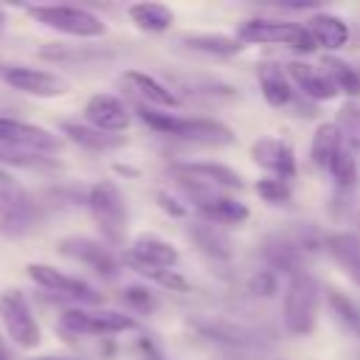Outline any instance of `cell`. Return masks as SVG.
Listing matches in <instances>:
<instances>
[{"instance_id": "cell-24", "label": "cell", "mask_w": 360, "mask_h": 360, "mask_svg": "<svg viewBox=\"0 0 360 360\" xmlns=\"http://www.w3.org/2000/svg\"><path fill=\"white\" fill-rule=\"evenodd\" d=\"M59 132L70 143H76V146H82L87 152H110V149L124 146V135H107V132H101V129H96L90 124H79V121H62Z\"/></svg>"}, {"instance_id": "cell-25", "label": "cell", "mask_w": 360, "mask_h": 360, "mask_svg": "<svg viewBox=\"0 0 360 360\" xmlns=\"http://www.w3.org/2000/svg\"><path fill=\"white\" fill-rule=\"evenodd\" d=\"M180 42L197 53H208V56H236L242 51V39L236 34H183Z\"/></svg>"}, {"instance_id": "cell-41", "label": "cell", "mask_w": 360, "mask_h": 360, "mask_svg": "<svg viewBox=\"0 0 360 360\" xmlns=\"http://www.w3.org/2000/svg\"><path fill=\"white\" fill-rule=\"evenodd\" d=\"M31 360H73V357H51V354H42V357H31Z\"/></svg>"}, {"instance_id": "cell-11", "label": "cell", "mask_w": 360, "mask_h": 360, "mask_svg": "<svg viewBox=\"0 0 360 360\" xmlns=\"http://www.w3.org/2000/svg\"><path fill=\"white\" fill-rule=\"evenodd\" d=\"M56 248H59L62 256H68V259H73L79 264H87L90 270H96L104 278H115L118 270H121L118 259L112 256V250L104 242L93 239V236H62Z\"/></svg>"}, {"instance_id": "cell-16", "label": "cell", "mask_w": 360, "mask_h": 360, "mask_svg": "<svg viewBox=\"0 0 360 360\" xmlns=\"http://www.w3.org/2000/svg\"><path fill=\"white\" fill-rule=\"evenodd\" d=\"M174 138L188 141V143H202V146H228L236 141V135L228 124H222L217 118H202V115H194V118L180 115Z\"/></svg>"}, {"instance_id": "cell-3", "label": "cell", "mask_w": 360, "mask_h": 360, "mask_svg": "<svg viewBox=\"0 0 360 360\" xmlns=\"http://www.w3.org/2000/svg\"><path fill=\"white\" fill-rule=\"evenodd\" d=\"M25 14L34 17L39 25H45L56 34H65V37H76V39H96V37L107 34L104 20L82 6L42 3V6H25Z\"/></svg>"}, {"instance_id": "cell-6", "label": "cell", "mask_w": 360, "mask_h": 360, "mask_svg": "<svg viewBox=\"0 0 360 360\" xmlns=\"http://www.w3.org/2000/svg\"><path fill=\"white\" fill-rule=\"evenodd\" d=\"M236 37L250 45H287L295 51H315V39L309 37L307 25L284 22V20H245L236 28Z\"/></svg>"}, {"instance_id": "cell-13", "label": "cell", "mask_w": 360, "mask_h": 360, "mask_svg": "<svg viewBox=\"0 0 360 360\" xmlns=\"http://www.w3.org/2000/svg\"><path fill=\"white\" fill-rule=\"evenodd\" d=\"M84 124H90L107 135H118L129 127V110L112 93H93L84 104Z\"/></svg>"}, {"instance_id": "cell-28", "label": "cell", "mask_w": 360, "mask_h": 360, "mask_svg": "<svg viewBox=\"0 0 360 360\" xmlns=\"http://www.w3.org/2000/svg\"><path fill=\"white\" fill-rule=\"evenodd\" d=\"M250 217V208L245 202H239L236 197H228L222 194L217 202H211L208 208L200 211V219H208V222H217V225H242L245 219Z\"/></svg>"}, {"instance_id": "cell-4", "label": "cell", "mask_w": 360, "mask_h": 360, "mask_svg": "<svg viewBox=\"0 0 360 360\" xmlns=\"http://www.w3.org/2000/svg\"><path fill=\"white\" fill-rule=\"evenodd\" d=\"M124 264L135 270L138 276H146L149 281L158 284V278L180 264V250L160 239L158 233H138L132 245L124 250Z\"/></svg>"}, {"instance_id": "cell-36", "label": "cell", "mask_w": 360, "mask_h": 360, "mask_svg": "<svg viewBox=\"0 0 360 360\" xmlns=\"http://www.w3.org/2000/svg\"><path fill=\"white\" fill-rule=\"evenodd\" d=\"M329 174H332V180H335V186H338L340 194H352V186L357 180V169H354V158H352L349 149H343L338 155V160H335V166H332Z\"/></svg>"}, {"instance_id": "cell-40", "label": "cell", "mask_w": 360, "mask_h": 360, "mask_svg": "<svg viewBox=\"0 0 360 360\" xmlns=\"http://www.w3.org/2000/svg\"><path fill=\"white\" fill-rule=\"evenodd\" d=\"M278 6L281 8H292V11H307V8H315L318 3L315 0H281Z\"/></svg>"}, {"instance_id": "cell-22", "label": "cell", "mask_w": 360, "mask_h": 360, "mask_svg": "<svg viewBox=\"0 0 360 360\" xmlns=\"http://www.w3.org/2000/svg\"><path fill=\"white\" fill-rule=\"evenodd\" d=\"M304 25H307L309 37L315 39V45L323 51H340L349 42V22L338 14L315 11Z\"/></svg>"}, {"instance_id": "cell-38", "label": "cell", "mask_w": 360, "mask_h": 360, "mask_svg": "<svg viewBox=\"0 0 360 360\" xmlns=\"http://www.w3.org/2000/svg\"><path fill=\"white\" fill-rule=\"evenodd\" d=\"M121 298L127 301V307H132L138 312L155 309V295H152V290L146 284H129V287H124L121 290Z\"/></svg>"}, {"instance_id": "cell-21", "label": "cell", "mask_w": 360, "mask_h": 360, "mask_svg": "<svg viewBox=\"0 0 360 360\" xmlns=\"http://www.w3.org/2000/svg\"><path fill=\"white\" fill-rule=\"evenodd\" d=\"M323 250L332 262L360 287V236L352 231H335L323 236Z\"/></svg>"}, {"instance_id": "cell-43", "label": "cell", "mask_w": 360, "mask_h": 360, "mask_svg": "<svg viewBox=\"0 0 360 360\" xmlns=\"http://www.w3.org/2000/svg\"><path fill=\"white\" fill-rule=\"evenodd\" d=\"M3 22H6V11L0 8V25H3Z\"/></svg>"}, {"instance_id": "cell-2", "label": "cell", "mask_w": 360, "mask_h": 360, "mask_svg": "<svg viewBox=\"0 0 360 360\" xmlns=\"http://www.w3.org/2000/svg\"><path fill=\"white\" fill-rule=\"evenodd\" d=\"M87 208L93 214V222H96L101 239L110 248H124L129 211H127V197L118 188V183H112V180L93 183L87 191Z\"/></svg>"}, {"instance_id": "cell-27", "label": "cell", "mask_w": 360, "mask_h": 360, "mask_svg": "<svg viewBox=\"0 0 360 360\" xmlns=\"http://www.w3.org/2000/svg\"><path fill=\"white\" fill-rule=\"evenodd\" d=\"M321 70L332 79V84L338 87V93H346L349 98H357L360 96V70L352 68L349 62H343V59H338V56L329 53V56H323Z\"/></svg>"}, {"instance_id": "cell-1", "label": "cell", "mask_w": 360, "mask_h": 360, "mask_svg": "<svg viewBox=\"0 0 360 360\" xmlns=\"http://www.w3.org/2000/svg\"><path fill=\"white\" fill-rule=\"evenodd\" d=\"M321 315V284L309 270H301L287 278L284 301H281V321L284 329L295 338L312 335Z\"/></svg>"}, {"instance_id": "cell-23", "label": "cell", "mask_w": 360, "mask_h": 360, "mask_svg": "<svg viewBox=\"0 0 360 360\" xmlns=\"http://www.w3.org/2000/svg\"><path fill=\"white\" fill-rule=\"evenodd\" d=\"M343 149H346V143H343L340 129L335 127V121H323V124L315 127L312 143H309V158H312V163L318 169L332 172V166H335V160H338V155Z\"/></svg>"}, {"instance_id": "cell-17", "label": "cell", "mask_w": 360, "mask_h": 360, "mask_svg": "<svg viewBox=\"0 0 360 360\" xmlns=\"http://www.w3.org/2000/svg\"><path fill=\"white\" fill-rule=\"evenodd\" d=\"M186 236L194 242V248H197L202 256H208V259H214V262H228V259L233 256L231 233H228L222 225H217V222L194 219V222H188Z\"/></svg>"}, {"instance_id": "cell-35", "label": "cell", "mask_w": 360, "mask_h": 360, "mask_svg": "<svg viewBox=\"0 0 360 360\" xmlns=\"http://www.w3.org/2000/svg\"><path fill=\"white\" fill-rule=\"evenodd\" d=\"M256 194H259L264 202H270V205H287V202L292 200L290 183L281 180V177H273V174L259 177V183H256Z\"/></svg>"}, {"instance_id": "cell-37", "label": "cell", "mask_w": 360, "mask_h": 360, "mask_svg": "<svg viewBox=\"0 0 360 360\" xmlns=\"http://www.w3.org/2000/svg\"><path fill=\"white\" fill-rule=\"evenodd\" d=\"M248 292L250 295H259V298H273L278 292V273H273L270 267L256 270L248 278Z\"/></svg>"}, {"instance_id": "cell-31", "label": "cell", "mask_w": 360, "mask_h": 360, "mask_svg": "<svg viewBox=\"0 0 360 360\" xmlns=\"http://www.w3.org/2000/svg\"><path fill=\"white\" fill-rule=\"evenodd\" d=\"M335 127L340 129V138L346 143L349 152H360V104L357 101H346L338 110Z\"/></svg>"}, {"instance_id": "cell-33", "label": "cell", "mask_w": 360, "mask_h": 360, "mask_svg": "<svg viewBox=\"0 0 360 360\" xmlns=\"http://www.w3.org/2000/svg\"><path fill=\"white\" fill-rule=\"evenodd\" d=\"M0 163H6V166H20V169H53V166H56V158L37 155V152H25V149L0 143Z\"/></svg>"}, {"instance_id": "cell-32", "label": "cell", "mask_w": 360, "mask_h": 360, "mask_svg": "<svg viewBox=\"0 0 360 360\" xmlns=\"http://www.w3.org/2000/svg\"><path fill=\"white\" fill-rule=\"evenodd\" d=\"M28 202H31V194L11 177V172L0 166V217H8Z\"/></svg>"}, {"instance_id": "cell-7", "label": "cell", "mask_w": 360, "mask_h": 360, "mask_svg": "<svg viewBox=\"0 0 360 360\" xmlns=\"http://www.w3.org/2000/svg\"><path fill=\"white\" fill-rule=\"evenodd\" d=\"M0 321H3V329L11 338V343H17L20 349L39 346V323H37L34 309L22 290L11 287V290L0 292Z\"/></svg>"}, {"instance_id": "cell-10", "label": "cell", "mask_w": 360, "mask_h": 360, "mask_svg": "<svg viewBox=\"0 0 360 360\" xmlns=\"http://www.w3.org/2000/svg\"><path fill=\"white\" fill-rule=\"evenodd\" d=\"M0 143L17 146L25 152H37V155H48V158H53L62 149V138L53 135L51 129L31 124V121L8 118V115H0Z\"/></svg>"}, {"instance_id": "cell-5", "label": "cell", "mask_w": 360, "mask_h": 360, "mask_svg": "<svg viewBox=\"0 0 360 360\" xmlns=\"http://www.w3.org/2000/svg\"><path fill=\"white\" fill-rule=\"evenodd\" d=\"M141 323L129 312L118 309H87V307H73L59 315V329L65 335H124L135 332Z\"/></svg>"}, {"instance_id": "cell-34", "label": "cell", "mask_w": 360, "mask_h": 360, "mask_svg": "<svg viewBox=\"0 0 360 360\" xmlns=\"http://www.w3.org/2000/svg\"><path fill=\"white\" fill-rule=\"evenodd\" d=\"M135 110H138V118H141L149 129L163 132V135H174V132H177V121H180V115H174V112H169V110L149 107V104H143V101H138Z\"/></svg>"}, {"instance_id": "cell-39", "label": "cell", "mask_w": 360, "mask_h": 360, "mask_svg": "<svg viewBox=\"0 0 360 360\" xmlns=\"http://www.w3.org/2000/svg\"><path fill=\"white\" fill-rule=\"evenodd\" d=\"M155 200H158V208H160L163 214L174 217V219H183V217L188 214V205H186V202H180L177 197H172L169 191H158V194H155Z\"/></svg>"}, {"instance_id": "cell-29", "label": "cell", "mask_w": 360, "mask_h": 360, "mask_svg": "<svg viewBox=\"0 0 360 360\" xmlns=\"http://www.w3.org/2000/svg\"><path fill=\"white\" fill-rule=\"evenodd\" d=\"M42 222V208L39 202H28L22 205L20 211L8 214V217H0V236H8V239H17V236H25L31 233L37 225Z\"/></svg>"}, {"instance_id": "cell-19", "label": "cell", "mask_w": 360, "mask_h": 360, "mask_svg": "<svg viewBox=\"0 0 360 360\" xmlns=\"http://www.w3.org/2000/svg\"><path fill=\"white\" fill-rule=\"evenodd\" d=\"M256 82H259V90H262L264 101L270 107H276V110L287 107L292 101V96H295L287 68H281L276 62H259L256 65Z\"/></svg>"}, {"instance_id": "cell-14", "label": "cell", "mask_w": 360, "mask_h": 360, "mask_svg": "<svg viewBox=\"0 0 360 360\" xmlns=\"http://www.w3.org/2000/svg\"><path fill=\"white\" fill-rule=\"evenodd\" d=\"M250 158H253L256 166H262L273 177H281V180L295 177V152L284 138L264 135V138L253 141L250 143Z\"/></svg>"}, {"instance_id": "cell-30", "label": "cell", "mask_w": 360, "mask_h": 360, "mask_svg": "<svg viewBox=\"0 0 360 360\" xmlns=\"http://www.w3.org/2000/svg\"><path fill=\"white\" fill-rule=\"evenodd\" d=\"M326 301H329L335 318H338L354 338H360V304H357L354 298H349L346 292L335 290V287L326 290Z\"/></svg>"}, {"instance_id": "cell-26", "label": "cell", "mask_w": 360, "mask_h": 360, "mask_svg": "<svg viewBox=\"0 0 360 360\" xmlns=\"http://www.w3.org/2000/svg\"><path fill=\"white\" fill-rule=\"evenodd\" d=\"M129 20L141 28V31H149V34H160V31H169V25L174 22V11L163 3H135L127 8Z\"/></svg>"}, {"instance_id": "cell-8", "label": "cell", "mask_w": 360, "mask_h": 360, "mask_svg": "<svg viewBox=\"0 0 360 360\" xmlns=\"http://www.w3.org/2000/svg\"><path fill=\"white\" fill-rule=\"evenodd\" d=\"M200 338L225 346L231 352H262L264 349V338L259 329L248 326V323H236V321H225V318H200L188 323Z\"/></svg>"}, {"instance_id": "cell-44", "label": "cell", "mask_w": 360, "mask_h": 360, "mask_svg": "<svg viewBox=\"0 0 360 360\" xmlns=\"http://www.w3.org/2000/svg\"><path fill=\"white\" fill-rule=\"evenodd\" d=\"M155 360H163V357H155Z\"/></svg>"}, {"instance_id": "cell-12", "label": "cell", "mask_w": 360, "mask_h": 360, "mask_svg": "<svg viewBox=\"0 0 360 360\" xmlns=\"http://www.w3.org/2000/svg\"><path fill=\"white\" fill-rule=\"evenodd\" d=\"M6 84H11L14 90L34 96V98H56L68 93V82L62 76H56L53 70H42V68H28V65H11L3 70Z\"/></svg>"}, {"instance_id": "cell-15", "label": "cell", "mask_w": 360, "mask_h": 360, "mask_svg": "<svg viewBox=\"0 0 360 360\" xmlns=\"http://www.w3.org/2000/svg\"><path fill=\"white\" fill-rule=\"evenodd\" d=\"M174 177H188V180H200L208 183L214 188H225V191H239L245 188L242 174L225 163H214V160H186V163H174L172 166Z\"/></svg>"}, {"instance_id": "cell-42", "label": "cell", "mask_w": 360, "mask_h": 360, "mask_svg": "<svg viewBox=\"0 0 360 360\" xmlns=\"http://www.w3.org/2000/svg\"><path fill=\"white\" fill-rule=\"evenodd\" d=\"M0 360H8V357H6V349H3V340H0Z\"/></svg>"}, {"instance_id": "cell-18", "label": "cell", "mask_w": 360, "mask_h": 360, "mask_svg": "<svg viewBox=\"0 0 360 360\" xmlns=\"http://www.w3.org/2000/svg\"><path fill=\"white\" fill-rule=\"evenodd\" d=\"M287 73L292 79V84L312 101H332L338 96V87L332 84V79L321 70V65H309V62H290L287 65Z\"/></svg>"}, {"instance_id": "cell-20", "label": "cell", "mask_w": 360, "mask_h": 360, "mask_svg": "<svg viewBox=\"0 0 360 360\" xmlns=\"http://www.w3.org/2000/svg\"><path fill=\"white\" fill-rule=\"evenodd\" d=\"M124 82L143 98V104H149V107H158V110H174V107H180V96L172 90V87H166L160 79H155L152 73H146V70H138V68H129V70H124Z\"/></svg>"}, {"instance_id": "cell-9", "label": "cell", "mask_w": 360, "mask_h": 360, "mask_svg": "<svg viewBox=\"0 0 360 360\" xmlns=\"http://www.w3.org/2000/svg\"><path fill=\"white\" fill-rule=\"evenodd\" d=\"M25 273H28V278H31L37 287L53 292L56 298H70V301H76V304H98V301H101V292H98L96 287H90L84 278L68 276V273H62V270H56V267H51V264H45V262H31V264H25Z\"/></svg>"}]
</instances>
